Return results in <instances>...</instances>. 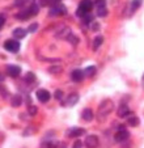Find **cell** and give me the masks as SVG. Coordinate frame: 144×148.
<instances>
[{"label":"cell","instance_id":"6da1fadb","mask_svg":"<svg viewBox=\"0 0 144 148\" xmlns=\"http://www.w3.org/2000/svg\"><path fill=\"white\" fill-rule=\"evenodd\" d=\"M114 110V103H113V101H110V100H105V101H102L101 102V105H100V108H98V117H100V119H102V117L104 115H108L109 113H111Z\"/></svg>","mask_w":144,"mask_h":148},{"label":"cell","instance_id":"7a4b0ae2","mask_svg":"<svg viewBox=\"0 0 144 148\" xmlns=\"http://www.w3.org/2000/svg\"><path fill=\"white\" fill-rule=\"evenodd\" d=\"M4 47L7 51H11V53H17L20 50V43L14 39H7L4 42Z\"/></svg>","mask_w":144,"mask_h":148},{"label":"cell","instance_id":"3957f363","mask_svg":"<svg viewBox=\"0 0 144 148\" xmlns=\"http://www.w3.org/2000/svg\"><path fill=\"white\" fill-rule=\"evenodd\" d=\"M130 136V132L126 130V127L125 126H121L119 127V130L117 131V134H115V136H114V139L117 140V142H125L127 138Z\"/></svg>","mask_w":144,"mask_h":148},{"label":"cell","instance_id":"277c9868","mask_svg":"<svg viewBox=\"0 0 144 148\" xmlns=\"http://www.w3.org/2000/svg\"><path fill=\"white\" fill-rule=\"evenodd\" d=\"M86 148H97L100 142H98V138L96 135H88L85 138V142H84Z\"/></svg>","mask_w":144,"mask_h":148},{"label":"cell","instance_id":"5b68a950","mask_svg":"<svg viewBox=\"0 0 144 148\" xmlns=\"http://www.w3.org/2000/svg\"><path fill=\"white\" fill-rule=\"evenodd\" d=\"M37 98H38L42 103H46L47 101L51 98V95H50V92L46 89H39V90H37Z\"/></svg>","mask_w":144,"mask_h":148},{"label":"cell","instance_id":"8992f818","mask_svg":"<svg viewBox=\"0 0 144 148\" xmlns=\"http://www.w3.org/2000/svg\"><path fill=\"white\" fill-rule=\"evenodd\" d=\"M71 29L67 28V26H62L59 29V32H56V38L59 39H68L69 36H71Z\"/></svg>","mask_w":144,"mask_h":148},{"label":"cell","instance_id":"52a82bcc","mask_svg":"<svg viewBox=\"0 0 144 148\" xmlns=\"http://www.w3.org/2000/svg\"><path fill=\"white\" fill-rule=\"evenodd\" d=\"M7 72H8V75L12 76V77H19L20 73H21V68H20L19 66L9 64V66H7Z\"/></svg>","mask_w":144,"mask_h":148},{"label":"cell","instance_id":"ba28073f","mask_svg":"<svg viewBox=\"0 0 144 148\" xmlns=\"http://www.w3.org/2000/svg\"><path fill=\"white\" fill-rule=\"evenodd\" d=\"M84 76H85V73H84L81 70H73L71 72V79L73 81H76V83H79V81L83 80Z\"/></svg>","mask_w":144,"mask_h":148},{"label":"cell","instance_id":"9c48e42d","mask_svg":"<svg viewBox=\"0 0 144 148\" xmlns=\"http://www.w3.org/2000/svg\"><path fill=\"white\" fill-rule=\"evenodd\" d=\"M79 102V95L77 93H71L67 98V102H62V105H67V106H72V105H75V103Z\"/></svg>","mask_w":144,"mask_h":148},{"label":"cell","instance_id":"30bf717a","mask_svg":"<svg viewBox=\"0 0 144 148\" xmlns=\"http://www.w3.org/2000/svg\"><path fill=\"white\" fill-rule=\"evenodd\" d=\"M84 132H85V130L81 129V127H73V129L69 130L68 135L71 138H77V136H81V135H84Z\"/></svg>","mask_w":144,"mask_h":148},{"label":"cell","instance_id":"8fae6325","mask_svg":"<svg viewBox=\"0 0 144 148\" xmlns=\"http://www.w3.org/2000/svg\"><path fill=\"white\" fill-rule=\"evenodd\" d=\"M79 8L84 9V11L88 13V12L91 11L92 8H93V3H92L91 0H81V1H80V5H79Z\"/></svg>","mask_w":144,"mask_h":148},{"label":"cell","instance_id":"7c38bea8","mask_svg":"<svg viewBox=\"0 0 144 148\" xmlns=\"http://www.w3.org/2000/svg\"><path fill=\"white\" fill-rule=\"evenodd\" d=\"M30 16H32V13H30V11H29V9H24V11L16 13V18L17 20H22V21H24V20H28Z\"/></svg>","mask_w":144,"mask_h":148},{"label":"cell","instance_id":"4fadbf2b","mask_svg":"<svg viewBox=\"0 0 144 148\" xmlns=\"http://www.w3.org/2000/svg\"><path fill=\"white\" fill-rule=\"evenodd\" d=\"M22 103V97L20 95H14V96H12V98H11V105L13 108H19L20 105Z\"/></svg>","mask_w":144,"mask_h":148},{"label":"cell","instance_id":"5bb4252c","mask_svg":"<svg viewBox=\"0 0 144 148\" xmlns=\"http://www.w3.org/2000/svg\"><path fill=\"white\" fill-rule=\"evenodd\" d=\"M128 113H130V110H128V108L126 105H121L119 109L117 110V114H118L119 118H125L126 115H128Z\"/></svg>","mask_w":144,"mask_h":148},{"label":"cell","instance_id":"9a60e30c","mask_svg":"<svg viewBox=\"0 0 144 148\" xmlns=\"http://www.w3.org/2000/svg\"><path fill=\"white\" fill-rule=\"evenodd\" d=\"M13 37L17 39H22L24 37H26V30L22 28H17L13 30Z\"/></svg>","mask_w":144,"mask_h":148},{"label":"cell","instance_id":"2e32d148","mask_svg":"<svg viewBox=\"0 0 144 148\" xmlns=\"http://www.w3.org/2000/svg\"><path fill=\"white\" fill-rule=\"evenodd\" d=\"M81 117L84 118V121H86V122H91V121L93 119V112H92L91 109H84L83 113H81Z\"/></svg>","mask_w":144,"mask_h":148},{"label":"cell","instance_id":"e0dca14e","mask_svg":"<svg viewBox=\"0 0 144 148\" xmlns=\"http://www.w3.org/2000/svg\"><path fill=\"white\" fill-rule=\"evenodd\" d=\"M102 43H104V37L102 36H97L96 38H94V41H93V50L94 51L98 50V47H100Z\"/></svg>","mask_w":144,"mask_h":148},{"label":"cell","instance_id":"ac0fdd59","mask_svg":"<svg viewBox=\"0 0 144 148\" xmlns=\"http://www.w3.org/2000/svg\"><path fill=\"white\" fill-rule=\"evenodd\" d=\"M49 72L53 73V75H59V73L63 72V68H62L60 66H51V67L49 68Z\"/></svg>","mask_w":144,"mask_h":148},{"label":"cell","instance_id":"d6986e66","mask_svg":"<svg viewBox=\"0 0 144 148\" xmlns=\"http://www.w3.org/2000/svg\"><path fill=\"white\" fill-rule=\"evenodd\" d=\"M84 73H85L86 77H92V76H94V73H96V67H94V66H89V67L85 68Z\"/></svg>","mask_w":144,"mask_h":148},{"label":"cell","instance_id":"ffe728a7","mask_svg":"<svg viewBox=\"0 0 144 148\" xmlns=\"http://www.w3.org/2000/svg\"><path fill=\"white\" fill-rule=\"evenodd\" d=\"M139 123H140V121H139L138 117H130L127 121V125L131 126V127H136V126H139Z\"/></svg>","mask_w":144,"mask_h":148},{"label":"cell","instance_id":"44dd1931","mask_svg":"<svg viewBox=\"0 0 144 148\" xmlns=\"http://www.w3.org/2000/svg\"><path fill=\"white\" fill-rule=\"evenodd\" d=\"M36 80H37V77H36V75H34V73L28 72L25 75V81H26V83L32 84V83H36Z\"/></svg>","mask_w":144,"mask_h":148},{"label":"cell","instance_id":"7402d4cb","mask_svg":"<svg viewBox=\"0 0 144 148\" xmlns=\"http://www.w3.org/2000/svg\"><path fill=\"white\" fill-rule=\"evenodd\" d=\"M97 16H100V17L108 16V9H106V7H101V8H97Z\"/></svg>","mask_w":144,"mask_h":148},{"label":"cell","instance_id":"603a6c76","mask_svg":"<svg viewBox=\"0 0 144 148\" xmlns=\"http://www.w3.org/2000/svg\"><path fill=\"white\" fill-rule=\"evenodd\" d=\"M30 3V0H16L14 1V5L16 7H25L26 4Z\"/></svg>","mask_w":144,"mask_h":148},{"label":"cell","instance_id":"cb8c5ba5","mask_svg":"<svg viewBox=\"0 0 144 148\" xmlns=\"http://www.w3.org/2000/svg\"><path fill=\"white\" fill-rule=\"evenodd\" d=\"M29 11H30V13H32V16H34V14H37L38 13V5L37 4H32L30 7H29Z\"/></svg>","mask_w":144,"mask_h":148},{"label":"cell","instance_id":"d4e9b609","mask_svg":"<svg viewBox=\"0 0 144 148\" xmlns=\"http://www.w3.org/2000/svg\"><path fill=\"white\" fill-rule=\"evenodd\" d=\"M37 112H38V109H37V106H34V105H30V106L28 108V113L30 115H36Z\"/></svg>","mask_w":144,"mask_h":148},{"label":"cell","instance_id":"484cf974","mask_svg":"<svg viewBox=\"0 0 144 148\" xmlns=\"http://www.w3.org/2000/svg\"><path fill=\"white\" fill-rule=\"evenodd\" d=\"M140 4H141V0H134L132 1V12H135L136 9H139V7H140Z\"/></svg>","mask_w":144,"mask_h":148},{"label":"cell","instance_id":"4316f807","mask_svg":"<svg viewBox=\"0 0 144 148\" xmlns=\"http://www.w3.org/2000/svg\"><path fill=\"white\" fill-rule=\"evenodd\" d=\"M68 41L71 42L72 45H77V42H79V38L76 36H73V34H71L69 36V38H68Z\"/></svg>","mask_w":144,"mask_h":148},{"label":"cell","instance_id":"83f0119b","mask_svg":"<svg viewBox=\"0 0 144 148\" xmlns=\"http://www.w3.org/2000/svg\"><path fill=\"white\" fill-rule=\"evenodd\" d=\"M54 97H55L56 100H62V98H63V92H62L60 89L55 90V93H54Z\"/></svg>","mask_w":144,"mask_h":148},{"label":"cell","instance_id":"f1b7e54d","mask_svg":"<svg viewBox=\"0 0 144 148\" xmlns=\"http://www.w3.org/2000/svg\"><path fill=\"white\" fill-rule=\"evenodd\" d=\"M94 4H96V7H97V8H101V7H105L106 1H105V0H96V1H94Z\"/></svg>","mask_w":144,"mask_h":148},{"label":"cell","instance_id":"f546056e","mask_svg":"<svg viewBox=\"0 0 144 148\" xmlns=\"http://www.w3.org/2000/svg\"><path fill=\"white\" fill-rule=\"evenodd\" d=\"M39 1H41L42 7H47V5H50V3H54V0H39Z\"/></svg>","mask_w":144,"mask_h":148},{"label":"cell","instance_id":"4dcf8cb0","mask_svg":"<svg viewBox=\"0 0 144 148\" xmlns=\"http://www.w3.org/2000/svg\"><path fill=\"white\" fill-rule=\"evenodd\" d=\"M37 29H38V24H36V23L32 24V25L29 26V32H30V33H34Z\"/></svg>","mask_w":144,"mask_h":148},{"label":"cell","instance_id":"1f68e13d","mask_svg":"<svg viewBox=\"0 0 144 148\" xmlns=\"http://www.w3.org/2000/svg\"><path fill=\"white\" fill-rule=\"evenodd\" d=\"M92 30H93V32H98V30H100V24H98V23H92Z\"/></svg>","mask_w":144,"mask_h":148},{"label":"cell","instance_id":"d6a6232c","mask_svg":"<svg viewBox=\"0 0 144 148\" xmlns=\"http://www.w3.org/2000/svg\"><path fill=\"white\" fill-rule=\"evenodd\" d=\"M72 148H83V143H81L80 140H76V142L73 143V145H72Z\"/></svg>","mask_w":144,"mask_h":148},{"label":"cell","instance_id":"836d02e7","mask_svg":"<svg viewBox=\"0 0 144 148\" xmlns=\"http://www.w3.org/2000/svg\"><path fill=\"white\" fill-rule=\"evenodd\" d=\"M34 127H29V129H26V132H24V135H29V134H34Z\"/></svg>","mask_w":144,"mask_h":148},{"label":"cell","instance_id":"e575fe53","mask_svg":"<svg viewBox=\"0 0 144 148\" xmlns=\"http://www.w3.org/2000/svg\"><path fill=\"white\" fill-rule=\"evenodd\" d=\"M4 23H5V16H4V14H1V23H0V25L3 26Z\"/></svg>","mask_w":144,"mask_h":148}]
</instances>
